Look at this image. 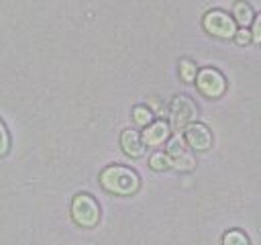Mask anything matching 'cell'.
Instances as JSON below:
<instances>
[{
  "mask_svg": "<svg viewBox=\"0 0 261 245\" xmlns=\"http://www.w3.org/2000/svg\"><path fill=\"white\" fill-rule=\"evenodd\" d=\"M120 147H122L124 155L133 157V159L145 155V143L141 139V133L135 129H126L120 133Z\"/></svg>",
  "mask_w": 261,
  "mask_h": 245,
  "instance_id": "obj_9",
  "label": "cell"
},
{
  "mask_svg": "<svg viewBox=\"0 0 261 245\" xmlns=\"http://www.w3.org/2000/svg\"><path fill=\"white\" fill-rule=\"evenodd\" d=\"M69 210H71L73 223H75L77 227H82V229H92V227H96L98 220H100V206H98V202H96L90 194H86V192H80V194L73 196Z\"/></svg>",
  "mask_w": 261,
  "mask_h": 245,
  "instance_id": "obj_2",
  "label": "cell"
},
{
  "mask_svg": "<svg viewBox=\"0 0 261 245\" xmlns=\"http://www.w3.org/2000/svg\"><path fill=\"white\" fill-rule=\"evenodd\" d=\"M232 39L237 41V45H249L251 43V33L247 31V27H243V29H237Z\"/></svg>",
  "mask_w": 261,
  "mask_h": 245,
  "instance_id": "obj_17",
  "label": "cell"
},
{
  "mask_svg": "<svg viewBox=\"0 0 261 245\" xmlns=\"http://www.w3.org/2000/svg\"><path fill=\"white\" fill-rule=\"evenodd\" d=\"M253 16H255V12H253L251 4H247L245 0H241V2L234 4V8H232V20H234L237 24L247 27V24L253 20Z\"/></svg>",
  "mask_w": 261,
  "mask_h": 245,
  "instance_id": "obj_10",
  "label": "cell"
},
{
  "mask_svg": "<svg viewBox=\"0 0 261 245\" xmlns=\"http://www.w3.org/2000/svg\"><path fill=\"white\" fill-rule=\"evenodd\" d=\"M100 186L116 196H130L141 188V178L126 165H108L100 172Z\"/></svg>",
  "mask_w": 261,
  "mask_h": 245,
  "instance_id": "obj_1",
  "label": "cell"
},
{
  "mask_svg": "<svg viewBox=\"0 0 261 245\" xmlns=\"http://www.w3.org/2000/svg\"><path fill=\"white\" fill-rule=\"evenodd\" d=\"M222 245H249V237L243 231L232 229L222 235Z\"/></svg>",
  "mask_w": 261,
  "mask_h": 245,
  "instance_id": "obj_11",
  "label": "cell"
},
{
  "mask_svg": "<svg viewBox=\"0 0 261 245\" xmlns=\"http://www.w3.org/2000/svg\"><path fill=\"white\" fill-rule=\"evenodd\" d=\"M169 116H171L173 129L175 131H184L186 125L198 120V106L190 96L177 94L169 104Z\"/></svg>",
  "mask_w": 261,
  "mask_h": 245,
  "instance_id": "obj_4",
  "label": "cell"
},
{
  "mask_svg": "<svg viewBox=\"0 0 261 245\" xmlns=\"http://www.w3.org/2000/svg\"><path fill=\"white\" fill-rule=\"evenodd\" d=\"M165 143H167L165 155H167L169 167H175L179 172H190V169L196 167V157H194L192 149L186 145V141L179 135L169 137Z\"/></svg>",
  "mask_w": 261,
  "mask_h": 245,
  "instance_id": "obj_3",
  "label": "cell"
},
{
  "mask_svg": "<svg viewBox=\"0 0 261 245\" xmlns=\"http://www.w3.org/2000/svg\"><path fill=\"white\" fill-rule=\"evenodd\" d=\"M8 151H10V135H8L6 125L0 118V157H4Z\"/></svg>",
  "mask_w": 261,
  "mask_h": 245,
  "instance_id": "obj_15",
  "label": "cell"
},
{
  "mask_svg": "<svg viewBox=\"0 0 261 245\" xmlns=\"http://www.w3.org/2000/svg\"><path fill=\"white\" fill-rule=\"evenodd\" d=\"M196 63L192 61V59H181L179 61V78L184 80V82H194V78H196Z\"/></svg>",
  "mask_w": 261,
  "mask_h": 245,
  "instance_id": "obj_13",
  "label": "cell"
},
{
  "mask_svg": "<svg viewBox=\"0 0 261 245\" xmlns=\"http://www.w3.org/2000/svg\"><path fill=\"white\" fill-rule=\"evenodd\" d=\"M149 165H151V169H155V172H163V169H167V167H169L167 155H165L163 151H155V153L149 157Z\"/></svg>",
  "mask_w": 261,
  "mask_h": 245,
  "instance_id": "obj_14",
  "label": "cell"
},
{
  "mask_svg": "<svg viewBox=\"0 0 261 245\" xmlns=\"http://www.w3.org/2000/svg\"><path fill=\"white\" fill-rule=\"evenodd\" d=\"M251 22H253V31H249L251 33V41L255 45H259L261 43V18H259V14H255Z\"/></svg>",
  "mask_w": 261,
  "mask_h": 245,
  "instance_id": "obj_16",
  "label": "cell"
},
{
  "mask_svg": "<svg viewBox=\"0 0 261 245\" xmlns=\"http://www.w3.org/2000/svg\"><path fill=\"white\" fill-rule=\"evenodd\" d=\"M184 141L192 151H208L212 147V131L204 122H190L184 127Z\"/></svg>",
  "mask_w": 261,
  "mask_h": 245,
  "instance_id": "obj_7",
  "label": "cell"
},
{
  "mask_svg": "<svg viewBox=\"0 0 261 245\" xmlns=\"http://www.w3.org/2000/svg\"><path fill=\"white\" fill-rule=\"evenodd\" d=\"M133 120H135L139 127H147V125L153 120V112H151L147 106L139 104V106L133 108Z\"/></svg>",
  "mask_w": 261,
  "mask_h": 245,
  "instance_id": "obj_12",
  "label": "cell"
},
{
  "mask_svg": "<svg viewBox=\"0 0 261 245\" xmlns=\"http://www.w3.org/2000/svg\"><path fill=\"white\" fill-rule=\"evenodd\" d=\"M169 135H171V127H169L167 120H151L145 127V131L141 133V139H143L145 147L147 145L149 147H159L169 139Z\"/></svg>",
  "mask_w": 261,
  "mask_h": 245,
  "instance_id": "obj_8",
  "label": "cell"
},
{
  "mask_svg": "<svg viewBox=\"0 0 261 245\" xmlns=\"http://www.w3.org/2000/svg\"><path fill=\"white\" fill-rule=\"evenodd\" d=\"M202 27L206 29V33H210L212 37H218V39H232L237 33V22L224 10L206 12L202 18Z\"/></svg>",
  "mask_w": 261,
  "mask_h": 245,
  "instance_id": "obj_5",
  "label": "cell"
},
{
  "mask_svg": "<svg viewBox=\"0 0 261 245\" xmlns=\"http://www.w3.org/2000/svg\"><path fill=\"white\" fill-rule=\"evenodd\" d=\"M196 88L206 96V98H220L226 90V80L224 76L214 69V67H202L196 71Z\"/></svg>",
  "mask_w": 261,
  "mask_h": 245,
  "instance_id": "obj_6",
  "label": "cell"
}]
</instances>
